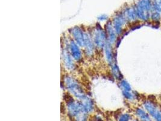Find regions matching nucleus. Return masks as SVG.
Instances as JSON below:
<instances>
[{
  "instance_id": "11",
  "label": "nucleus",
  "mask_w": 161,
  "mask_h": 121,
  "mask_svg": "<svg viewBox=\"0 0 161 121\" xmlns=\"http://www.w3.org/2000/svg\"><path fill=\"white\" fill-rule=\"evenodd\" d=\"M135 113L141 121H152L150 116L144 109L137 108L135 110Z\"/></svg>"
},
{
  "instance_id": "6",
  "label": "nucleus",
  "mask_w": 161,
  "mask_h": 121,
  "mask_svg": "<svg viewBox=\"0 0 161 121\" xmlns=\"http://www.w3.org/2000/svg\"><path fill=\"white\" fill-rule=\"evenodd\" d=\"M127 21L124 17L123 13L117 15L113 21V27L117 35H120L123 32L124 25L126 24Z\"/></svg>"
},
{
  "instance_id": "21",
  "label": "nucleus",
  "mask_w": 161,
  "mask_h": 121,
  "mask_svg": "<svg viewBox=\"0 0 161 121\" xmlns=\"http://www.w3.org/2000/svg\"><path fill=\"white\" fill-rule=\"evenodd\" d=\"M107 18H108V16L106 15H101V16H98V19L100 21H104V20H106Z\"/></svg>"
},
{
  "instance_id": "16",
  "label": "nucleus",
  "mask_w": 161,
  "mask_h": 121,
  "mask_svg": "<svg viewBox=\"0 0 161 121\" xmlns=\"http://www.w3.org/2000/svg\"><path fill=\"white\" fill-rule=\"evenodd\" d=\"M150 19L154 22H159L161 19V13L153 10L151 13Z\"/></svg>"
},
{
  "instance_id": "1",
  "label": "nucleus",
  "mask_w": 161,
  "mask_h": 121,
  "mask_svg": "<svg viewBox=\"0 0 161 121\" xmlns=\"http://www.w3.org/2000/svg\"><path fill=\"white\" fill-rule=\"evenodd\" d=\"M135 7L140 20L147 22L150 19L151 13L153 10L152 0H139Z\"/></svg>"
},
{
  "instance_id": "12",
  "label": "nucleus",
  "mask_w": 161,
  "mask_h": 121,
  "mask_svg": "<svg viewBox=\"0 0 161 121\" xmlns=\"http://www.w3.org/2000/svg\"><path fill=\"white\" fill-rule=\"evenodd\" d=\"M105 52L106 55V58L109 64H112L114 62V55L112 52V49L111 47V44L108 41L104 47Z\"/></svg>"
},
{
  "instance_id": "9",
  "label": "nucleus",
  "mask_w": 161,
  "mask_h": 121,
  "mask_svg": "<svg viewBox=\"0 0 161 121\" xmlns=\"http://www.w3.org/2000/svg\"><path fill=\"white\" fill-rule=\"evenodd\" d=\"M106 31L108 35V41L111 44H113L116 42L117 33L114 30L113 25L111 22H108L106 25Z\"/></svg>"
},
{
  "instance_id": "2",
  "label": "nucleus",
  "mask_w": 161,
  "mask_h": 121,
  "mask_svg": "<svg viewBox=\"0 0 161 121\" xmlns=\"http://www.w3.org/2000/svg\"><path fill=\"white\" fill-rule=\"evenodd\" d=\"M65 82L68 90L76 97L80 100H83L86 97L82 89L75 79L71 77L66 76L65 78Z\"/></svg>"
},
{
  "instance_id": "20",
  "label": "nucleus",
  "mask_w": 161,
  "mask_h": 121,
  "mask_svg": "<svg viewBox=\"0 0 161 121\" xmlns=\"http://www.w3.org/2000/svg\"><path fill=\"white\" fill-rule=\"evenodd\" d=\"M131 119V116L128 113L122 114L120 116L118 121H130Z\"/></svg>"
},
{
  "instance_id": "18",
  "label": "nucleus",
  "mask_w": 161,
  "mask_h": 121,
  "mask_svg": "<svg viewBox=\"0 0 161 121\" xmlns=\"http://www.w3.org/2000/svg\"><path fill=\"white\" fill-rule=\"evenodd\" d=\"M122 93L123 96L128 101H134L136 98L135 94L132 91H122Z\"/></svg>"
},
{
  "instance_id": "22",
  "label": "nucleus",
  "mask_w": 161,
  "mask_h": 121,
  "mask_svg": "<svg viewBox=\"0 0 161 121\" xmlns=\"http://www.w3.org/2000/svg\"></svg>"
},
{
  "instance_id": "10",
  "label": "nucleus",
  "mask_w": 161,
  "mask_h": 121,
  "mask_svg": "<svg viewBox=\"0 0 161 121\" xmlns=\"http://www.w3.org/2000/svg\"><path fill=\"white\" fill-rule=\"evenodd\" d=\"M72 56L66 50H63L62 52V60L65 67L70 70L74 69V63L72 59Z\"/></svg>"
},
{
  "instance_id": "8",
  "label": "nucleus",
  "mask_w": 161,
  "mask_h": 121,
  "mask_svg": "<svg viewBox=\"0 0 161 121\" xmlns=\"http://www.w3.org/2000/svg\"><path fill=\"white\" fill-rule=\"evenodd\" d=\"M127 22H133L137 21L138 18L135 7H127L122 13Z\"/></svg>"
},
{
  "instance_id": "14",
  "label": "nucleus",
  "mask_w": 161,
  "mask_h": 121,
  "mask_svg": "<svg viewBox=\"0 0 161 121\" xmlns=\"http://www.w3.org/2000/svg\"><path fill=\"white\" fill-rule=\"evenodd\" d=\"M82 101V105L83 107V112L86 113H89L91 112L93 109V106H94L92 101L87 96Z\"/></svg>"
},
{
  "instance_id": "19",
  "label": "nucleus",
  "mask_w": 161,
  "mask_h": 121,
  "mask_svg": "<svg viewBox=\"0 0 161 121\" xmlns=\"http://www.w3.org/2000/svg\"><path fill=\"white\" fill-rule=\"evenodd\" d=\"M153 10L161 13V0H152Z\"/></svg>"
},
{
  "instance_id": "7",
  "label": "nucleus",
  "mask_w": 161,
  "mask_h": 121,
  "mask_svg": "<svg viewBox=\"0 0 161 121\" xmlns=\"http://www.w3.org/2000/svg\"><path fill=\"white\" fill-rule=\"evenodd\" d=\"M69 52L71 56L77 61H79L82 58V53L79 47V45L73 41H71L69 45Z\"/></svg>"
},
{
  "instance_id": "4",
  "label": "nucleus",
  "mask_w": 161,
  "mask_h": 121,
  "mask_svg": "<svg viewBox=\"0 0 161 121\" xmlns=\"http://www.w3.org/2000/svg\"><path fill=\"white\" fill-rule=\"evenodd\" d=\"M100 27V26L96 27L93 36V42L97 47L99 48H104L108 42L106 33Z\"/></svg>"
},
{
  "instance_id": "23",
  "label": "nucleus",
  "mask_w": 161,
  "mask_h": 121,
  "mask_svg": "<svg viewBox=\"0 0 161 121\" xmlns=\"http://www.w3.org/2000/svg\"></svg>"
},
{
  "instance_id": "3",
  "label": "nucleus",
  "mask_w": 161,
  "mask_h": 121,
  "mask_svg": "<svg viewBox=\"0 0 161 121\" xmlns=\"http://www.w3.org/2000/svg\"><path fill=\"white\" fill-rule=\"evenodd\" d=\"M144 110L155 121H161V109L153 100H146L143 103Z\"/></svg>"
},
{
  "instance_id": "15",
  "label": "nucleus",
  "mask_w": 161,
  "mask_h": 121,
  "mask_svg": "<svg viewBox=\"0 0 161 121\" xmlns=\"http://www.w3.org/2000/svg\"><path fill=\"white\" fill-rule=\"evenodd\" d=\"M111 71L113 76L115 79L119 80L120 81L123 79V75L121 71L120 70L118 66L115 62L111 64Z\"/></svg>"
},
{
  "instance_id": "17",
  "label": "nucleus",
  "mask_w": 161,
  "mask_h": 121,
  "mask_svg": "<svg viewBox=\"0 0 161 121\" xmlns=\"http://www.w3.org/2000/svg\"><path fill=\"white\" fill-rule=\"evenodd\" d=\"M119 85L122 91H132V87L126 80L122 79L120 81Z\"/></svg>"
},
{
  "instance_id": "13",
  "label": "nucleus",
  "mask_w": 161,
  "mask_h": 121,
  "mask_svg": "<svg viewBox=\"0 0 161 121\" xmlns=\"http://www.w3.org/2000/svg\"><path fill=\"white\" fill-rule=\"evenodd\" d=\"M94 42L91 39V37L86 34L85 36V46L86 49V52L88 55H91L92 53V52L94 50Z\"/></svg>"
},
{
  "instance_id": "5",
  "label": "nucleus",
  "mask_w": 161,
  "mask_h": 121,
  "mask_svg": "<svg viewBox=\"0 0 161 121\" xmlns=\"http://www.w3.org/2000/svg\"><path fill=\"white\" fill-rule=\"evenodd\" d=\"M71 33L72 35L75 42L80 47L85 46L86 33H83L82 30L79 27H74L71 29Z\"/></svg>"
}]
</instances>
